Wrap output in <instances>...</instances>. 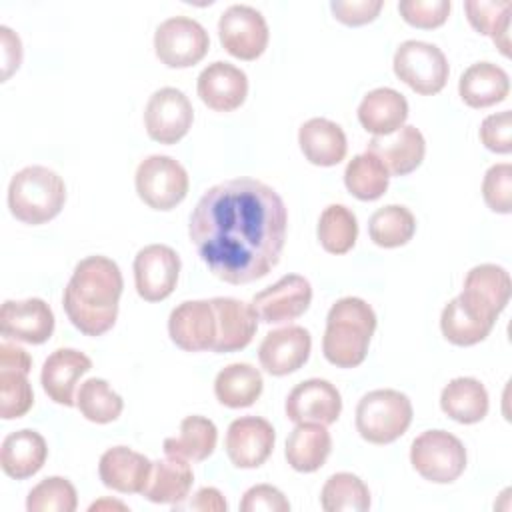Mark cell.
Here are the masks:
<instances>
[{"label": "cell", "instance_id": "f1b7e54d", "mask_svg": "<svg viewBox=\"0 0 512 512\" xmlns=\"http://www.w3.org/2000/svg\"><path fill=\"white\" fill-rule=\"evenodd\" d=\"M194 474L186 458L170 456L152 462V472L144 488V498L154 504H180L188 498Z\"/></svg>", "mask_w": 512, "mask_h": 512}, {"label": "cell", "instance_id": "bcb514c9", "mask_svg": "<svg viewBox=\"0 0 512 512\" xmlns=\"http://www.w3.org/2000/svg\"><path fill=\"white\" fill-rule=\"evenodd\" d=\"M240 510L242 512H288L290 502L276 486L256 484L244 492Z\"/></svg>", "mask_w": 512, "mask_h": 512}, {"label": "cell", "instance_id": "7a4b0ae2", "mask_svg": "<svg viewBox=\"0 0 512 512\" xmlns=\"http://www.w3.org/2000/svg\"><path fill=\"white\" fill-rule=\"evenodd\" d=\"M122 288V272L114 260L100 254L80 260L62 294L68 320L86 336H102L118 318Z\"/></svg>", "mask_w": 512, "mask_h": 512}, {"label": "cell", "instance_id": "484cf974", "mask_svg": "<svg viewBox=\"0 0 512 512\" xmlns=\"http://www.w3.org/2000/svg\"><path fill=\"white\" fill-rule=\"evenodd\" d=\"M304 158L316 166H336L344 160L348 142L344 130L328 118H310L298 130Z\"/></svg>", "mask_w": 512, "mask_h": 512}, {"label": "cell", "instance_id": "d4e9b609", "mask_svg": "<svg viewBox=\"0 0 512 512\" xmlns=\"http://www.w3.org/2000/svg\"><path fill=\"white\" fill-rule=\"evenodd\" d=\"M406 118L408 102L394 88H374L358 106V120L362 128L374 136H388L400 130Z\"/></svg>", "mask_w": 512, "mask_h": 512}, {"label": "cell", "instance_id": "816d5d0a", "mask_svg": "<svg viewBox=\"0 0 512 512\" xmlns=\"http://www.w3.org/2000/svg\"><path fill=\"white\" fill-rule=\"evenodd\" d=\"M100 508H120V510H126L124 504H120V502H110V500H100V502H94V504L90 506V510H100Z\"/></svg>", "mask_w": 512, "mask_h": 512}, {"label": "cell", "instance_id": "ba28073f", "mask_svg": "<svg viewBox=\"0 0 512 512\" xmlns=\"http://www.w3.org/2000/svg\"><path fill=\"white\" fill-rule=\"evenodd\" d=\"M392 68L404 84L422 96L438 94L450 74L444 52L436 44L422 40L402 42L394 52Z\"/></svg>", "mask_w": 512, "mask_h": 512}, {"label": "cell", "instance_id": "ee69618b", "mask_svg": "<svg viewBox=\"0 0 512 512\" xmlns=\"http://www.w3.org/2000/svg\"><path fill=\"white\" fill-rule=\"evenodd\" d=\"M452 10L450 0H402L398 2L400 16L416 28H438L448 20Z\"/></svg>", "mask_w": 512, "mask_h": 512}, {"label": "cell", "instance_id": "8d00e7d4", "mask_svg": "<svg viewBox=\"0 0 512 512\" xmlns=\"http://www.w3.org/2000/svg\"><path fill=\"white\" fill-rule=\"evenodd\" d=\"M492 328L494 322L476 316L458 296L444 306L440 316V330L444 338L456 346H474L482 342Z\"/></svg>", "mask_w": 512, "mask_h": 512}, {"label": "cell", "instance_id": "7c38bea8", "mask_svg": "<svg viewBox=\"0 0 512 512\" xmlns=\"http://www.w3.org/2000/svg\"><path fill=\"white\" fill-rule=\"evenodd\" d=\"M180 256L166 244H150L134 258V284L140 298L160 302L168 298L178 282Z\"/></svg>", "mask_w": 512, "mask_h": 512}, {"label": "cell", "instance_id": "9a60e30c", "mask_svg": "<svg viewBox=\"0 0 512 512\" xmlns=\"http://www.w3.org/2000/svg\"><path fill=\"white\" fill-rule=\"evenodd\" d=\"M276 442V432L266 418L242 416L230 422L226 432V454L236 468L262 466Z\"/></svg>", "mask_w": 512, "mask_h": 512}, {"label": "cell", "instance_id": "b9f144b4", "mask_svg": "<svg viewBox=\"0 0 512 512\" xmlns=\"http://www.w3.org/2000/svg\"><path fill=\"white\" fill-rule=\"evenodd\" d=\"M34 404V392L28 374L0 368V418L14 420L24 416Z\"/></svg>", "mask_w": 512, "mask_h": 512}, {"label": "cell", "instance_id": "836d02e7", "mask_svg": "<svg viewBox=\"0 0 512 512\" xmlns=\"http://www.w3.org/2000/svg\"><path fill=\"white\" fill-rule=\"evenodd\" d=\"M466 18L470 26L492 38L496 48L504 54L510 56V10L512 2L510 0H466L464 2Z\"/></svg>", "mask_w": 512, "mask_h": 512}, {"label": "cell", "instance_id": "5b68a950", "mask_svg": "<svg viewBox=\"0 0 512 512\" xmlns=\"http://www.w3.org/2000/svg\"><path fill=\"white\" fill-rule=\"evenodd\" d=\"M412 414V402L404 392L378 388L360 398L356 430L370 444H390L408 430Z\"/></svg>", "mask_w": 512, "mask_h": 512}, {"label": "cell", "instance_id": "52a82bcc", "mask_svg": "<svg viewBox=\"0 0 512 512\" xmlns=\"http://www.w3.org/2000/svg\"><path fill=\"white\" fill-rule=\"evenodd\" d=\"M140 200L154 210H172L188 194V172L172 156L152 154L144 158L134 174Z\"/></svg>", "mask_w": 512, "mask_h": 512}, {"label": "cell", "instance_id": "9c48e42d", "mask_svg": "<svg viewBox=\"0 0 512 512\" xmlns=\"http://www.w3.org/2000/svg\"><path fill=\"white\" fill-rule=\"evenodd\" d=\"M210 48L206 28L188 16L164 20L154 34V52L168 68H188L198 64Z\"/></svg>", "mask_w": 512, "mask_h": 512}, {"label": "cell", "instance_id": "2e32d148", "mask_svg": "<svg viewBox=\"0 0 512 512\" xmlns=\"http://www.w3.org/2000/svg\"><path fill=\"white\" fill-rule=\"evenodd\" d=\"M216 332V312L210 300H186L170 312L168 334L186 352L212 350Z\"/></svg>", "mask_w": 512, "mask_h": 512}, {"label": "cell", "instance_id": "4dcf8cb0", "mask_svg": "<svg viewBox=\"0 0 512 512\" xmlns=\"http://www.w3.org/2000/svg\"><path fill=\"white\" fill-rule=\"evenodd\" d=\"M440 408L460 424H476L488 414V392L480 380L460 376L442 388Z\"/></svg>", "mask_w": 512, "mask_h": 512}, {"label": "cell", "instance_id": "44dd1931", "mask_svg": "<svg viewBox=\"0 0 512 512\" xmlns=\"http://www.w3.org/2000/svg\"><path fill=\"white\" fill-rule=\"evenodd\" d=\"M210 302L216 312L218 324L216 342L212 350L224 354L246 348L252 342L258 328V316L252 304L230 296H216Z\"/></svg>", "mask_w": 512, "mask_h": 512}, {"label": "cell", "instance_id": "681fc988", "mask_svg": "<svg viewBox=\"0 0 512 512\" xmlns=\"http://www.w3.org/2000/svg\"><path fill=\"white\" fill-rule=\"evenodd\" d=\"M0 38H2V80H8L10 74L18 70L22 62V42L8 26H0Z\"/></svg>", "mask_w": 512, "mask_h": 512}, {"label": "cell", "instance_id": "ab89813d", "mask_svg": "<svg viewBox=\"0 0 512 512\" xmlns=\"http://www.w3.org/2000/svg\"><path fill=\"white\" fill-rule=\"evenodd\" d=\"M76 406L80 414L96 424L114 422L124 408V400L118 392L110 388V384L102 378H88L80 384L76 394Z\"/></svg>", "mask_w": 512, "mask_h": 512}, {"label": "cell", "instance_id": "4316f807", "mask_svg": "<svg viewBox=\"0 0 512 512\" xmlns=\"http://www.w3.org/2000/svg\"><path fill=\"white\" fill-rule=\"evenodd\" d=\"M48 458V446L42 434L24 428L8 434L0 448V466L6 476L24 480L34 476Z\"/></svg>", "mask_w": 512, "mask_h": 512}, {"label": "cell", "instance_id": "6da1fadb", "mask_svg": "<svg viewBox=\"0 0 512 512\" xmlns=\"http://www.w3.org/2000/svg\"><path fill=\"white\" fill-rule=\"evenodd\" d=\"M286 224L284 200L272 186L234 178L202 194L190 214L188 234L216 278L250 284L280 262Z\"/></svg>", "mask_w": 512, "mask_h": 512}, {"label": "cell", "instance_id": "7bdbcfd3", "mask_svg": "<svg viewBox=\"0 0 512 512\" xmlns=\"http://www.w3.org/2000/svg\"><path fill=\"white\" fill-rule=\"evenodd\" d=\"M482 196L490 210L498 214L512 212V164L500 162L486 170L482 180Z\"/></svg>", "mask_w": 512, "mask_h": 512}, {"label": "cell", "instance_id": "e575fe53", "mask_svg": "<svg viewBox=\"0 0 512 512\" xmlns=\"http://www.w3.org/2000/svg\"><path fill=\"white\" fill-rule=\"evenodd\" d=\"M390 174L378 156L372 152L356 154L344 170V184L348 192L364 202L378 200L388 190Z\"/></svg>", "mask_w": 512, "mask_h": 512}, {"label": "cell", "instance_id": "cb8c5ba5", "mask_svg": "<svg viewBox=\"0 0 512 512\" xmlns=\"http://www.w3.org/2000/svg\"><path fill=\"white\" fill-rule=\"evenodd\" d=\"M92 368V360L74 348L54 350L42 364L40 382L50 400L62 406H76L74 388L80 376Z\"/></svg>", "mask_w": 512, "mask_h": 512}, {"label": "cell", "instance_id": "f6af8a7d", "mask_svg": "<svg viewBox=\"0 0 512 512\" xmlns=\"http://www.w3.org/2000/svg\"><path fill=\"white\" fill-rule=\"evenodd\" d=\"M480 140L482 144L496 154H510L512 150V114L510 110H502L498 114H490L480 124Z\"/></svg>", "mask_w": 512, "mask_h": 512}, {"label": "cell", "instance_id": "1f68e13d", "mask_svg": "<svg viewBox=\"0 0 512 512\" xmlns=\"http://www.w3.org/2000/svg\"><path fill=\"white\" fill-rule=\"evenodd\" d=\"M264 388L258 368L248 362H234L224 366L214 378V394L220 404L228 408L252 406Z\"/></svg>", "mask_w": 512, "mask_h": 512}, {"label": "cell", "instance_id": "30bf717a", "mask_svg": "<svg viewBox=\"0 0 512 512\" xmlns=\"http://www.w3.org/2000/svg\"><path fill=\"white\" fill-rule=\"evenodd\" d=\"M220 44L240 60H256L268 46V24L256 8L248 4L228 6L218 20Z\"/></svg>", "mask_w": 512, "mask_h": 512}, {"label": "cell", "instance_id": "4fadbf2b", "mask_svg": "<svg viewBox=\"0 0 512 512\" xmlns=\"http://www.w3.org/2000/svg\"><path fill=\"white\" fill-rule=\"evenodd\" d=\"M510 274L496 264H478L466 278L458 298L480 318L494 322L510 300Z\"/></svg>", "mask_w": 512, "mask_h": 512}, {"label": "cell", "instance_id": "d6a6232c", "mask_svg": "<svg viewBox=\"0 0 512 512\" xmlns=\"http://www.w3.org/2000/svg\"><path fill=\"white\" fill-rule=\"evenodd\" d=\"M218 442L216 424L204 416H186L180 422V434L164 440V452L170 456H180L192 462L206 460Z\"/></svg>", "mask_w": 512, "mask_h": 512}, {"label": "cell", "instance_id": "74e56055", "mask_svg": "<svg viewBox=\"0 0 512 512\" xmlns=\"http://www.w3.org/2000/svg\"><path fill=\"white\" fill-rule=\"evenodd\" d=\"M320 504L326 512H364L370 508V490L356 474L336 472L324 482Z\"/></svg>", "mask_w": 512, "mask_h": 512}, {"label": "cell", "instance_id": "e0dca14e", "mask_svg": "<svg viewBox=\"0 0 512 512\" xmlns=\"http://www.w3.org/2000/svg\"><path fill=\"white\" fill-rule=\"evenodd\" d=\"M312 350L310 332L302 326L288 324L264 336L258 348L262 368L272 376H286L300 370Z\"/></svg>", "mask_w": 512, "mask_h": 512}, {"label": "cell", "instance_id": "f35d334b", "mask_svg": "<svg viewBox=\"0 0 512 512\" xmlns=\"http://www.w3.org/2000/svg\"><path fill=\"white\" fill-rule=\"evenodd\" d=\"M358 238V220L344 204H330L318 220V240L330 254H346Z\"/></svg>", "mask_w": 512, "mask_h": 512}, {"label": "cell", "instance_id": "3957f363", "mask_svg": "<svg viewBox=\"0 0 512 512\" xmlns=\"http://www.w3.org/2000/svg\"><path fill=\"white\" fill-rule=\"evenodd\" d=\"M376 330L372 306L356 296H344L332 304L322 338L324 358L338 368L360 366L368 354Z\"/></svg>", "mask_w": 512, "mask_h": 512}, {"label": "cell", "instance_id": "8fae6325", "mask_svg": "<svg viewBox=\"0 0 512 512\" xmlns=\"http://www.w3.org/2000/svg\"><path fill=\"white\" fill-rule=\"evenodd\" d=\"M194 120V108L188 96L172 86L156 90L144 110V126L152 140L160 144H176L182 140Z\"/></svg>", "mask_w": 512, "mask_h": 512}, {"label": "cell", "instance_id": "f546056e", "mask_svg": "<svg viewBox=\"0 0 512 512\" xmlns=\"http://www.w3.org/2000/svg\"><path fill=\"white\" fill-rule=\"evenodd\" d=\"M332 452V436L324 424L300 422L286 440L284 456L296 472H316Z\"/></svg>", "mask_w": 512, "mask_h": 512}, {"label": "cell", "instance_id": "277c9868", "mask_svg": "<svg viewBox=\"0 0 512 512\" xmlns=\"http://www.w3.org/2000/svg\"><path fill=\"white\" fill-rule=\"evenodd\" d=\"M66 202L64 180L46 166L18 170L8 186V208L24 224H44L60 214Z\"/></svg>", "mask_w": 512, "mask_h": 512}, {"label": "cell", "instance_id": "7402d4cb", "mask_svg": "<svg viewBox=\"0 0 512 512\" xmlns=\"http://www.w3.org/2000/svg\"><path fill=\"white\" fill-rule=\"evenodd\" d=\"M152 472V462L128 448L114 446L108 448L98 462V474L106 488L122 494H142Z\"/></svg>", "mask_w": 512, "mask_h": 512}, {"label": "cell", "instance_id": "60d3db41", "mask_svg": "<svg viewBox=\"0 0 512 512\" xmlns=\"http://www.w3.org/2000/svg\"><path fill=\"white\" fill-rule=\"evenodd\" d=\"M76 506V488L62 476L44 478L28 492L26 498L28 512H74Z\"/></svg>", "mask_w": 512, "mask_h": 512}, {"label": "cell", "instance_id": "f907efd6", "mask_svg": "<svg viewBox=\"0 0 512 512\" xmlns=\"http://www.w3.org/2000/svg\"><path fill=\"white\" fill-rule=\"evenodd\" d=\"M0 368H10V370H20V372H30L32 368V358L30 354L10 342L0 344Z\"/></svg>", "mask_w": 512, "mask_h": 512}, {"label": "cell", "instance_id": "8992f818", "mask_svg": "<svg viewBox=\"0 0 512 512\" xmlns=\"http://www.w3.org/2000/svg\"><path fill=\"white\" fill-rule=\"evenodd\" d=\"M410 462L424 480L450 484L458 480L466 468V448L460 438L446 430H426L414 438Z\"/></svg>", "mask_w": 512, "mask_h": 512}, {"label": "cell", "instance_id": "7dc6e473", "mask_svg": "<svg viewBox=\"0 0 512 512\" xmlns=\"http://www.w3.org/2000/svg\"><path fill=\"white\" fill-rule=\"evenodd\" d=\"M382 6H384L382 0H332L330 2V10L334 18L348 26H362L372 22L380 14Z\"/></svg>", "mask_w": 512, "mask_h": 512}, {"label": "cell", "instance_id": "603a6c76", "mask_svg": "<svg viewBox=\"0 0 512 512\" xmlns=\"http://www.w3.org/2000/svg\"><path fill=\"white\" fill-rule=\"evenodd\" d=\"M366 150L380 158L390 176H406L422 164L426 140L416 126L408 124L388 136H374Z\"/></svg>", "mask_w": 512, "mask_h": 512}, {"label": "cell", "instance_id": "d590c367", "mask_svg": "<svg viewBox=\"0 0 512 512\" xmlns=\"http://www.w3.org/2000/svg\"><path fill=\"white\" fill-rule=\"evenodd\" d=\"M416 232L414 214L400 204L378 208L368 220L370 240L380 248H398L412 240Z\"/></svg>", "mask_w": 512, "mask_h": 512}, {"label": "cell", "instance_id": "ffe728a7", "mask_svg": "<svg viewBox=\"0 0 512 512\" xmlns=\"http://www.w3.org/2000/svg\"><path fill=\"white\" fill-rule=\"evenodd\" d=\"M196 90L210 110L232 112L240 108L248 96V78L238 66L216 60L200 72Z\"/></svg>", "mask_w": 512, "mask_h": 512}, {"label": "cell", "instance_id": "d6986e66", "mask_svg": "<svg viewBox=\"0 0 512 512\" xmlns=\"http://www.w3.org/2000/svg\"><path fill=\"white\" fill-rule=\"evenodd\" d=\"M0 332L16 342L44 344L54 332V312L42 298L6 300L0 308Z\"/></svg>", "mask_w": 512, "mask_h": 512}, {"label": "cell", "instance_id": "ac0fdd59", "mask_svg": "<svg viewBox=\"0 0 512 512\" xmlns=\"http://www.w3.org/2000/svg\"><path fill=\"white\" fill-rule=\"evenodd\" d=\"M286 416L288 420L316 422V424H334L342 412V398L336 386L322 378H310L296 384L286 398Z\"/></svg>", "mask_w": 512, "mask_h": 512}, {"label": "cell", "instance_id": "5bb4252c", "mask_svg": "<svg viewBox=\"0 0 512 512\" xmlns=\"http://www.w3.org/2000/svg\"><path fill=\"white\" fill-rule=\"evenodd\" d=\"M312 302V286L300 274H286L276 284L254 294L252 308L260 322L280 324L302 316Z\"/></svg>", "mask_w": 512, "mask_h": 512}, {"label": "cell", "instance_id": "c3c4849f", "mask_svg": "<svg viewBox=\"0 0 512 512\" xmlns=\"http://www.w3.org/2000/svg\"><path fill=\"white\" fill-rule=\"evenodd\" d=\"M202 510V512H226L228 504L224 500V496L220 494V490L212 488V486H204L200 488L188 502L182 500L180 504H174V510Z\"/></svg>", "mask_w": 512, "mask_h": 512}, {"label": "cell", "instance_id": "83f0119b", "mask_svg": "<svg viewBox=\"0 0 512 512\" xmlns=\"http://www.w3.org/2000/svg\"><path fill=\"white\" fill-rule=\"evenodd\" d=\"M458 92L466 106L488 108L506 100L510 94V78L498 64L476 62L462 72Z\"/></svg>", "mask_w": 512, "mask_h": 512}]
</instances>
